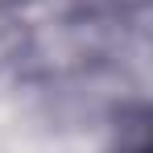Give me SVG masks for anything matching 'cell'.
I'll use <instances>...</instances> for the list:
<instances>
[{
	"mask_svg": "<svg viewBox=\"0 0 153 153\" xmlns=\"http://www.w3.org/2000/svg\"><path fill=\"white\" fill-rule=\"evenodd\" d=\"M120 153H149V141H145V124L132 128V137L120 141Z\"/></svg>",
	"mask_w": 153,
	"mask_h": 153,
	"instance_id": "6da1fadb",
	"label": "cell"
}]
</instances>
